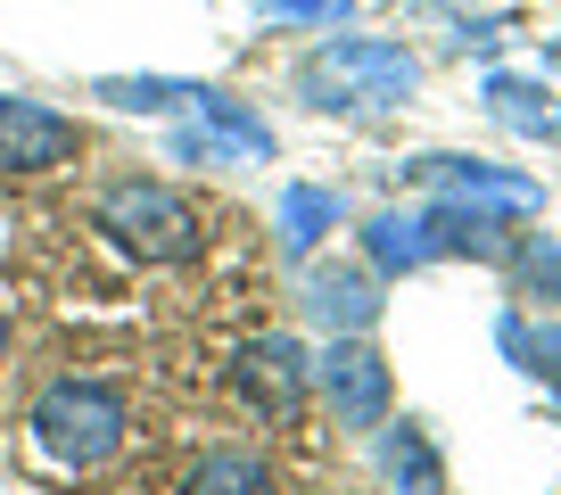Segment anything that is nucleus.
Wrapping results in <instances>:
<instances>
[{"mask_svg":"<svg viewBox=\"0 0 561 495\" xmlns=\"http://www.w3.org/2000/svg\"><path fill=\"white\" fill-rule=\"evenodd\" d=\"M413 83H421L413 50H397V42H364V34L322 42V50L298 67V91L314 107H404Z\"/></svg>","mask_w":561,"mask_h":495,"instance_id":"nucleus-1","label":"nucleus"},{"mask_svg":"<svg viewBox=\"0 0 561 495\" xmlns=\"http://www.w3.org/2000/svg\"><path fill=\"white\" fill-rule=\"evenodd\" d=\"M34 438L50 462L67 471H100L107 454L124 446V396L107 380H50L34 396Z\"/></svg>","mask_w":561,"mask_h":495,"instance_id":"nucleus-2","label":"nucleus"},{"mask_svg":"<svg viewBox=\"0 0 561 495\" xmlns=\"http://www.w3.org/2000/svg\"><path fill=\"white\" fill-rule=\"evenodd\" d=\"M100 231L124 256H140V265H182V256H198V215L182 207L165 182H116V191L100 198Z\"/></svg>","mask_w":561,"mask_h":495,"instance_id":"nucleus-3","label":"nucleus"},{"mask_svg":"<svg viewBox=\"0 0 561 495\" xmlns=\"http://www.w3.org/2000/svg\"><path fill=\"white\" fill-rule=\"evenodd\" d=\"M231 389L248 396V413H264L273 429H289L306 413V347L298 338H248L231 364Z\"/></svg>","mask_w":561,"mask_h":495,"instance_id":"nucleus-4","label":"nucleus"},{"mask_svg":"<svg viewBox=\"0 0 561 495\" xmlns=\"http://www.w3.org/2000/svg\"><path fill=\"white\" fill-rule=\"evenodd\" d=\"M322 396H331L339 429H380V422H388V396H397V380H388V364L364 347V338H339V347L322 355Z\"/></svg>","mask_w":561,"mask_h":495,"instance_id":"nucleus-5","label":"nucleus"},{"mask_svg":"<svg viewBox=\"0 0 561 495\" xmlns=\"http://www.w3.org/2000/svg\"><path fill=\"white\" fill-rule=\"evenodd\" d=\"M75 158V124L42 100H0V174H50Z\"/></svg>","mask_w":561,"mask_h":495,"instance_id":"nucleus-6","label":"nucleus"},{"mask_svg":"<svg viewBox=\"0 0 561 495\" xmlns=\"http://www.w3.org/2000/svg\"><path fill=\"white\" fill-rule=\"evenodd\" d=\"M380 471L397 495H446V471H438V446L421 438V422H380Z\"/></svg>","mask_w":561,"mask_h":495,"instance_id":"nucleus-7","label":"nucleus"},{"mask_svg":"<svg viewBox=\"0 0 561 495\" xmlns=\"http://www.w3.org/2000/svg\"><path fill=\"white\" fill-rule=\"evenodd\" d=\"M488 107H495V124H512V133H537V141H553V133H561L553 91L528 83V74H495V83H488Z\"/></svg>","mask_w":561,"mask_h":495,"instance_id":"nucleus-8","label":"nucleus"},{"mask_svg":"<svg viewBox=\"0 0 561 495\" xmlns=\"http://www.w3.org/2000/svg\"><path fill=\"white\" fill-rule=\"evenodd\" d=\"M306 306H314L331 331H364V322L380 314V298H371L364 273H314V281H306Z\"/></svg>","mask_w":561,"mask_h":495,"instance_id":"nucleus-9","label":"nucleus"},{"mask_svg":"<svg viewBox=\"0 0 561 495\" xmlns=\"http://www.w3.org/2000/svg\"><path fill=\"white\" fill-rule=\"evenodd\" d=\"M182 495H273V471L256 454H207L182 479Z\"/></svg>","mask_w":561,"mask_h":495,"instance_id":"nucleus-10","label":"nucleus"},{"mask_svg":"<svg viewBox=\"0 0 561 495\" xmlns=\"http://www.w3.org/2000/svg\"><path fill=\"white\" fill-rule=\"evenodd\" d=\"M331 223H339L331 191H289V198H280V248H289V256H314V240Z\"/></svg>","mask_w":561,"mask_h":495,"instance_id":"nucleus-11","label":"nucleus"},{"mask_svg":"<svg viewBox=\"0 0 561 495\" xmlns=\"http://www.w3.org/2000/svg\"><path fill=\"white\" fill-rule=\"evenodd\" d=\"M371 256H380V273H413V265H430V240H421V223H404V215H380V223H371Z\"/></svg>","mask_w":561,"mask_h":495,"instance_id":"nucleus-12","label":"nucleus"},{"mask_svg":"<svg viewBox=\"0 0 561 495\" xmlns=\"http://www.w3.org/2000/svg\"><path fill=\"white\" fill-rule=\"evenodd\" d=\"M495 338H504V355H520V371H545V380H561V331H528V322L512 314Z\"/></svg>","mask_w":561,"mask_h":495,"instance_id":"nucleus-13","label":"nucleus"},{"mask_svg":"<svg viewBox=\"0 0 561 495\" xmlns=\"http://www.w3.org/2000/svg\"><path fill=\"white\" fill-rule=\"evenodd\" d=\"M512 273H520V289H528V298L561 306V240H528L520 256H512Z\"/></svg>","mask_w":561,"mask_h":495,"instance_id":"nucleus-14","label":"nucleus"},{"mask_svg":"<svg viewBox=\"0 0 561 495\" xmlns=\"http://www.w3.org/2000/svg\"><path fill=\"white\" fill-rule=\"evenodd\" d=\"M264 18H289V25H347L355 0H256Z\"/></svg>","mask_w":561,"mask_h":495,"instance_id":"nucleus-15","label":"nucleus"},{"mask_svg":"<svg viewBox=\"0 0 561 495\" xmlns=\"http://www.w3.org/2000/svg\"><path fill=\"white\" fill-rule=\"evenodd\" d=\"M100 100H116V107H165V100H198V91H182V83H100Z\"/></svg>","mask_w":561,"mask_h":495,"instance_id":"nucleus-16","label":"nucleus"},{"mask_svg":"<svg viewBox=\"0 0 561 495\" xmlns=\"http://www.w3.org/2000/svg\"><path fill=\"white\" fill-rule=\"evenodd\" d=\"M0 355H9V314H0Z\"/></svg>","mask_w":561,"mask_h":495,"instance_id":"nucleus-17","label":"nucleus"}]
</instances>
